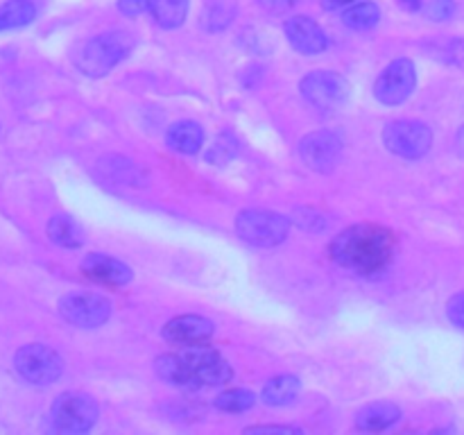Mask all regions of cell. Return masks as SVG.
Masks as SVG:
<instances>
[{"instance_id": "obj_1", "label": "cell", "mask_w": 464, "mask_h": 435, "mask_svg": "<svg viewBox=\"0 0 464 435\" xmlns=\"http://www.w3.org/2000/svg\"><path fill=\"white\" fill-rule=\"evenodd\" d=\"M397 254V236L379 225H353L331 243V256L344 270L379 275Z\"/></svg>"}, {"instance_id": "obj_2", "label": "cell", "mask_w": 464, "mask_h": 435, "mask_svg": "<svg viewBox=\"0 0 464 435\" xmlns=\"http://www.w3.org/2000/svg\"><path fill=\"white\" fill-rule=\"evenodd\" d=\"M157 372L163 381L177 388L195 390L202 385H222L234 379V370L216 349L193 344L179 353L157 358Z\"/></svg>"}, {"instance_id": "obj_3", "label": "cell", "mask_w": 464, "mask_h": 435, "mask_svg": "<svg viewBox=\"0 0 464 435\" xmlns=\"http://www.w3.org/2000/svg\"><path fill=\"white\" fill-rule=\"evenodd\" d=\"M131 50H134L131 34H127V32H107V34L91 39L82 48V53L77 54L75 63L84 75L102 77L113 66H118Z\"/></svg>"}, {"instance_id": "obj_4", "label": "cell", "mask_w": 464, "mask_h": 435, "mask_svg": "<svg viewBox=\"0 0 464 435\" xmlns=\"http://www.w3.org/2000/svg\"><path fill=\"white\" fill-rule=\"evenodd\" d=\"M236 231L245 243L256 247H275L288 238V218L275 211L252 208L236 218Z\"/></svg>"}, {"instance_id": "obj_5", "label": "cell", "mask_w": 464, "mask_h": 435, "mask_svg": "<svg viewBox=\"0 0 464 435\" xmlns=\"http://www.w3.org/2000/svg\"><path fill=\"white\" fill-rule=\"evenodd\" d=\"M14 367L32 385H50L62 376L63 362L54 349L45 344H25L14 356Z\"/></svg>"}, {"instance_id": "obj_6", "label": "cell", "mask_w": 464, "mask_h": 435, "mask_svg": "<svg viewBox=\"0 0 464 435\" xmlns=\"http://www.w3.org/2000/svg\"><path fill=\"white\" fill-rule=\"evenodd\" d=\"M53 424L62 433H86L98 421V403L89 394H59L53 403Z\"/></svg>"}, {"instance_id": "obj_7", "label": "cell", "mask_w": 464, "mask_h": 435, "mask_svg": "<svg viewBox=\"0 0 464 435\" xmlns=\"http://www.w3.org/2000/svg\"><path fill=\"white\" fill-rule=\"evenodd\" d=\"M349 82L338 72L315 71L302 80V95L320 111H335L349 100Z\"/></svg>"}, {"instance_id": "obj_8", "label": "cell", "mask_w": 464, "mask_h": 435, "mask_svg": "<svg viewBox=\"0 0 464 435\" xmlns=\"http://www.w3.org/2000/svg\"><path fill=\"white\" fill-rule=\"evenodd\" d=\"M59 313L71 324L95 329L111 315V302L95 293H71L59 299Z\"/></svg>"}, {"instance_id": "obj_9", "label": "cell", "mask_w": 464, "mask_h": 435, "mask_svg": "<svg viewBox=\"0 0 464 435\" xmlns=\"http://www.w3.org/2000/svg\"><path fill=\"white\" fill-rule=\"evenodd\" d=\"M383 140L390 152L406 159H420L433 145V134L424 122L415 121H399L390 122L383 131Z\"/></svg>"}, {"instance_id": "obj_10", "label": "cell", "mask_w": 464, "mask_h": 435, "mask_svg": "<svg viewBox=\"0 0 464 435\" xmlns=\"http://www.w3.org/2000/svg\"><path fill=\"white\" fill-rule=\"evenodd\" d=\"M417 84L415 63L411 59H397L390 63L374 84V95L383 104H401L411 98Z\"/></svg>"}, {"instance_id": "obj_11", "label": "cell", "mask_w": 464, "mask_h": 435, "mask_svg": "<svg viewBox=\"0 0 464 435\" xmlns=\"http://www.w3.org/2000/svg\"><path fill=\"white\" fill-rule=\"evenodd\" d=\"M302 159L306 166L317 172H329L338 163L340 152H343V140L334 131H313L299 145Z\"/></svg>"}, {"instance_id": "obj_12", "label": "cell", "mask_w": 464, "mask_h": 435, "mask_svg": "<svg viewBox=\"0 0 464 435\" xmlns=\"http://www.w3.org/2000/svg\"><path fill=\"white\" fill-rule=\"evenodd\" d=\"M213 334H216V324L202 315H181L163 326V338L168 343L186 344V347L207 343V340H211Z\"/></svg>"}, {"instance_id": "obj_13", "label": "cell", "mask_w": 464, "mask_h": 435, "mask_svg": "<svg viewBox=\"0 0 464 435\" xmlns=\"http://www.w3.org/2000/svg\"><path fill=\"white\" fill-rule=\"evenodd\" d=\"M285 36L293 44V48L299 50L302 54H320L329 45L324 30L308 16L290 18L285 23Z\"/></svg>"}, {"instance_id": "obj_14", "label": "cell", "mask_w": 464, "mask_h": 435, "mask_svg": "<svg viewBox=\"0 0 464 435\" xmlns=\"http://www.w3.org/2000/svg\"><path fill=\"white\" fill-rule=\"evenodd\" d=\"M82 272H84L89 279L98 281L102 285H125L131 281V270L122 261L111 256H104V254H89V256L82 261Z\"/></svg>"}, {"instance_id": "obj_15", "label": "cell", "mask_w": 464, "mask_h": 435, "mask_svg": "<svg viewBox=\"0 0 464 435\" xmlns=\"http://www.w3.org/2000/svg\"><path fill=\"white\" fill-rule=\"evenodd\" d=\"M399 417H401V411L394 403H374V406H367L358 412L356 426L367 433H379V430L397 424Z\"/></svg>"}, {"instance_id": "obj_16", "label": "cell", "mask_w": 464, "mask_h": 435, "mask_svg": "<svg viewBox=\"0 0 464 435\" xmlns=\"http://www.w3.org/2000/svg\"><path fill=\"white\" fill-rule=\"evenodd\" d=\"M204 143V131L198 122L181 121L168 130V145L181 154H195Z\"/></svg>"}, {"instance_id": "obj_17", "label": "cell", "mask_w": 464, "mask_h": 435, "mask_svg": "<svg viewBox=\"0 0 464 435\" xmlns=\"http://www.w3.org/2000/svg\"><path fill=\"white\" fill-rule=\"evenodd\" d=\"M34 18L36 7L32 0H7L5 5H0V32L25 27Z\"/></svg>"}, {"instance_id": "obj_18", "label": "cell", "mask_w": 464, "mask_h": 435, "mask_svg": "<svg viewBox=\"0 0 464 435\" xmlns=\"http://www.w3.org/2000/svg\"><path fill=\"white\" fill-rule=\"evenodd\" d=\"M48 236L53 243H57L59 247L66 249H77L84 243V234H82V227L72 220L71 216H54L48 222Z\"/></svg>"}, {"instance_id": "obj_19", "label": "cell", "mask_w": 464, "mask_h": 435, "mask_svg": "<svg viewBox=\"0 0 464 435\" xmlns=\"http://www.w3.org/2000/svg\"><path fill=\"white\" fill-rule=\"evenodd\" d=\"M299 390H302V383H299L297 376H275V379L267 381V385L263 388V401H266L267 406H285V403H290L297 397Z\"/></svg>"}, {"instance_id": "obj_20", "label": "cell", "mask_w": 464, "mask_h": 435, "mask_svg": "<svg viewBox=\"0 0 464 435\" xmlns=\"http://www.w3.org/2000/svg\"><path fill=\"white\" fill-rule=\"evenodd\" d=\"M152 14L157 25H161L163 30H175L188 16V0H159Z\"/></svg>"}, {"instance_id": "obj_21", "label": "cell", "mask_w": 464, "mask_h": 435, "mask_svg": "<svg viewBox=\"0 0 464 435\" xmlns=\"http://www.w3.org/2000/svg\"><path fill=\"white\" fill-rule=\"evenodd\" d=\"M381 21V9L376 3H353L343 12V23L352 30H370Z\"/></svg>"}, {"instance_id": "obj_22", "label": "cell", "mask_w": 464, "mask_h": 435, "mask_svg": "<svg viewBox=\"0 0 464 435\" xmlns=\"http://www.w3.org/2000/svg\"><path fill=\"white\" fill-rule=\"evenodd\" d=\"M236 7L229 3V0H216V3L208 5V9L204 12V27L208 32H218V30H225L227 25L231 23L234 18Z\"/></svg>"}, {"instance_id": "obj_23", "label": "cell", "mask_w": 464, "mask_h": 435, "mask_svg": "<svg viewBox=\"0 0 464 435\" xmlns=\"http://www.w3.org/2000/svg\"><path fill=\"white\" fill-rule=\"evenodd\" d=\"M256 397L249 390H227L216 399V408L225 412H243L254 406Z\"/></svg>"}, {"instance_id": "obj_24", "label": "cell", "mask_w": 464, "mask_h": 435, "mask_svg": "<svg viewBox=\"0 0 464 435\" xmlns=\"http://www.w3.org/2000/svg\"><path fill=\"white\" fill-rule=\"evenodd\" d=\"M234 152H236L234 139H231V136H227V134H222L220 139L216 140V145L211 148V152L207 154V159L211 163H225V161H229L231 157H234Z\"/></svg>"}, {"instance_id": "obj_25", "label": "cell", "mask_w": 464, "mask_h": 435, "mask_svg": "<svg viewBox=\"0 0 464 435\" xmlns=\"http://www.w3.org/2000/svg\"><path fill=\"white\" fill-rule=\"evenodd\" d=\"M456 14V0H430L426 5V18L430 21H449Z\"/></svg>"}, {"instance_id": "obj_26", "label": "cell", "mask_w": 464, "mask_h": 435, "mask_svg": "<svg viewBox=\"0 0 464 435\" xmlns=\"http://www.w3.org/2000/svg\"><path fill=\"white\" fill-rule=\"evenodd\" d=\"M157 3L159 0H118V9H121L125 16L134 18L145 12H152V9L157 7Z\"/></svg>"}, {"instance_id": "obj_27", "label": "cell", "mask_w": 464, "mask_h": 435, "mask_svg": "<svg viewBox=\"0 0 464 435\" xmlns=\"http://www.w3.org/2000/svg\"><path fill=\"white\" fill-rule=\"evenodd\" d=\"M449 320L453 322L456 326H460V329H464V293L462 295H456V297L449 302Z\"/></svg>"}, {"instance_id": "obj_28", "label": "cell", "mask_w": 464, "mask_h": 435, "mask_svg": "<svg viewBox=\"0 0 464 435\" xmlns=\"http://www.w3.org/2000/svg\"><path fill=\"white\" fill-rule=\"evenodd\" d=\"M245 433H247V435H252V433H284V435H288V433H302V430L293 429V426H252V429H247Z\"/></svg>"}, {"instance_id": "obj_29", "label": "cell", "mask_w": 464, "mask_h": 435, "mask_svg": "<svg viewBox=\"0 0 464 435\" xmlns=\"http://www.w3.org/2000/svg\"><path fill=\"white\" fill-rule=\"evenodd\" d=\"M295 3H297V0H261V5L267 12H285V9L293 7Z\"/></svg>"}, {"instance_id": "obj_30", "label": "cell", "mask_w": 464, "mask_h": 435, "mask_svg": "<svg viewBox=\"0 0 464 435\" xmlns=\"http://www.w3.org/2000/svg\"><path fill=\"white\" fill-rule=\"evenodd\" d=\"M356 0H322V7L329 9V12H335V9H344V7H352Z\"/></svg>"}, {"instance_id": "obj_31", "label": "cell", "mask_w": 464, "mask_h": 435, "mask_svg": "<svg viewBox=\"0 0 464 435\" xmlns=\"http://www.w3.org/2000/svg\"><path fill=\"white\" fill-rule=\"evenodd\" d=\"M406 12H420L421 9V0H397Z\"/></svg>"}, {"instance_id": "obj_32", "label": "cell", "mask_w": 464, "mask_h": 435, "mask_svg": "<svg viewBox=\"0 0 464 435\" xmlns=\"http://www.w3.org/2000/svg\"><path fill=\"white\" fill-rule=\"evenodd\" d=\"M458 150L464 154V125L460 127V131H458Z\"/></svg>"}]
</instances>
